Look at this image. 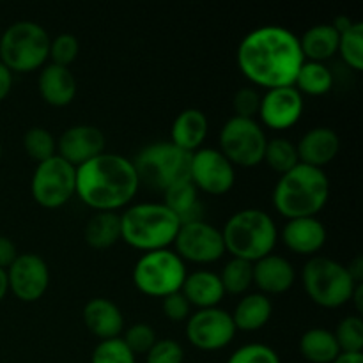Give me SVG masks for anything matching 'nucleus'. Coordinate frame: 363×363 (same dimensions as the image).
Returning <instances> with one entry per match:
<instances>
[{"label":"nucleus","mask_w":363,"mask_h":363,"mask_svg":"<svg viewBox=\"0 0 363 363\" xmlns=\"http://www.w3.org/2000/svg\"><path fill=\"white\" fill-rule=\"evenodd\" d=\"M347 273L353 279L354 284H362L363 282V259L362 255H357L350 261V264H346Z\"/></svg>","instance_id":"a18cd8bd"},{"label":"nucleus","mask_w":363,"mask_h":363,"mask_svg":"<svg viewBox=\"0 0 363 363\" xmlns=\"http://www.w3.org/2000/svg\"><path fill=\"white\" fill-rule=\"evenodd\" d=\"M48 30L30 20L11 23L0 34V62L11 73H32L41 69L50 59Z\"/></svg>","instance_id":"423d86ee"},{"label":"nucleus","mask_w":363,"mask_h":363,"mask_svg":"<svg viewBox=\"0 0 363 363\" xmlns=\"http://www.w3.org/2000/svg\"><path fill=\"white\" fill-rule=\"evenodd\" d=\"M305 108V99L296 89L279 87L269 89L261 94V106H259V119L261 126L273 131H286L298 124Z\"/></svg>","instance_id":"dca6fc26"},{"label":"nucleus","mask_w":363,"mask_h":363,"mask_svg":"<svg viewBox=\"0 0 363 363\" xmlns=\"http://www.w3.org/2000/svg\"><path fill=\"white\" fill-rule=\"evenodd\" d=\"M106 137L94 124H74L57 138V156L77 169L105 152Z\"/></svg>","instance_id":"f3484780"},{"label":"nucleus","mask_w":363,"mask_h":363,"mask_svg":"<svg viewBox=\"0 0 363 363\" xmlns=\"http://www.w3.org/2000/svg\"><path fill=\"white\" fill-rule=\"evenodd\" d=\"M333 363H363V353H340Z\"/></svg>","instance_id":"09e8293b"},{"label":"nucleus","mask_w":363,"mask_h":363,"mask_svg":"<svg viewBox=\"0 0 363 363\" xmlns=\"http://www.w3.org/2000/svg\"><path fill=\"white\" fill-rule=\"evenodd\" d=\"M23 149L28 158L41 163L57 155V138L46 128L32 126L23 135Z\"/></svg>","instance_id":"473e14b6"},{"label":"nucleus","mask_w":363,"mask_h":363,"mask_svg":"<svg viewBox=\"0 0 363 363\" xmlns=\"http://www.w3.org/2000/svg\"><path fill=\"white\" fill-rule=\"evenodd\" d=\"M227 363H282L279 353L268 344L250 342L238 347Z\"/></svg>","instance_id":"e433bc0d"},{"label":"nucleus","mask_w":363,"mask_h":363,"mask_svg":"<svg viewBox=\"0 0 363 363\" xmlns=\"http://www.w3.org/2000/svg\"><path fill=\"white\" fill-rule=\"evenodd\" d=\"M344 62L353 71L363 69V23L362 21H353L350 28L340 32L339 50Z\"/></svg>","instance_id":"72a5a7b5"},{"label":"nucleus","mask_w":363,"mask_h":363,"mask_svg":"<svg viewBox=\"0 0 363 363\" xmlns=\"http://www.w3.org/2000/svg\"><path fill=\"white\" fill-rule=\"evenodd\" d=\"M84 325L99 340L117 339L124 332V315L108 298H91L82 312Z\"/></svg>","instance_id":"412c9836"},{"label":"nucleus","mask_w":363,"mask_h":363,"mask_svg":"<svg viewBox=\"0 0 363 363\" xmlns=\"http://www.w3.org/2000/svg\"><path fill=\"white\" fill-rule=\"evenodd\" d=\"M301 284L307 296L323 308H339L350 303L357 286L346 264L326 255L308 257L301 268Z\"/></svg>","instance_id":"6e6552de"},{"label":"nucleus","mask_w":363,"mask_h":363,"mask_svg":"<svg viewBox=\"0 0 363 363\" xmlns=\"http://www.w3.org/2000/svg\"><path fill=\"white\" fill-rule=\"evenodd\" d=\"M91 363H137V357L128 350L121 337L99 340L92 350Z\"/></svg>","instance_id":"c9c22d12"},{"label":"nucleus","mask_w":363,"mask_h":363,"mask_svg":"<svg viewBox=\"0 0 363 363\" xmlns=\"http://www.w3.org/2000/svg\"><path fill=\"white\" fill-rule=\"evenodd\" d=\"M0 156H2V144H0Z\"/></svg>","instance_id":"3c124183"},{"label":"nucleus","mask_w":363,"mask_h":363,"mask_svg":"<svg viewBox=\"0 0 363 363\" xmlns=\"http://www.w3.org/2000/svg\"><path fill=\"white\" fill-rule=\"evenodd\" d=\"M279 238L293 254L314 257L326 245L328 233L318 216H303L287 220L279 233Z\"/></svg>","instance_id":"a211bd4d"},{"label":"nucleus","mask_w":363,"mask_h":363,"mask_svg":"<svg viewBox=\"0 0 363 363\" xmlns=\"http://www.w3.org/2000/svg\"><path fill=\"white\" fill-rule=\"evenodd\" d=\"M9 291L23 303L41 300L50 286V268L38 254H18L13 264L6 269Z\"/></svg>","instance_id":"2eb2a0df"},{"label":"nucleus","mask_w":363,"mask_h":363,"mask_svg":"<svg viewBox=\"0 0 363 363\" xmlns=\"http://www.w3.org/2000/svg\"><path fill=\"white\" fill-rule=\"evenodd\" d=\"M184 350L177 340L158 339L145 353V363H183Z\"/></svg>","instance_id":"ea45409f"},{"label":"nucleus","mask_w":363,"mask_h":363,"mask_svg":"<svg viewBox=\"0 0 363 363\" xmlns=\"http://www.w3.org/2000/svg\"><path fill=\"white\" fill-rule=\"evenodd\" d=\"M11 89H13V73L9 71V67L0 62V101L9 96Z\"/></svg>","instance_id":"c03bdc74"},{"label":"nucleus","mask_w":363,"mask_h":363,"mask_svg":"<svg viewBox=\"0 0 363 363\" xmlns=\"http://www.w3.org/2000/svg\"><path fill=\"white\" fill-rule=\"evenodd\" d=\"M121 240L142 254L172 247L181 223L163 202H137L124 208Z\"/></svg>","instance_id":"20e7f679"},{"label":"nucleus","mask_w":363,"mask_h":363,"mask_svg":"<svg viewBox=\"0 0 363 363\" xmlns=\"http://www.w3.org/2000/svg\"><path fill=\"white\" fill-rule=\"evenodd\" d=\"M220 230L225 252L248 262L273 254L279 241V227L275 220L269 213L259 208H245L233 213Z\"/></svg>","instance_id":"39448f33"},{"label":"nucleus","mask_w":363,"mask_h":363,"mask_svg":"<svg viewBox=\"0 0 363 363\" xmlns=\"http://www.w3.org/2000/svg\"><path fill=\"white\" fill-rule=\"evenodd\" d=\"M266 144L268 137L261 123L245 117H229L218 135L220 152L234 167H245V169L262 163Z\"/></svg>","instance_id":"9d476101"},{"label":"nucleus","mask_w":363,"mask_h":363,"mask_svg":"<svg viewBox=\"0 0 363 363\" xmlns=\"http://www.w3.org/2000/svg\"><path fill=\"white\" fill-rule=\"evenodd\" d=\"M172 245L174 252L184 262L211 264L225 255L222 230L206 220L183 223Z\"/></svg>","instance_id":"f8f14e48"},{"label":"nucleus","mask_w":363,"mask_h":363,"mask_svg":"<svg viewBox=\"0 0 363 363\" xmlns=\"http://www.w3.org/2000/svg\"><path fill=\"white\" fill-rule=\"evenodd\" d=\"M333 335L340 353H363V321L358 314L340 319Z\"/></svg>","instance_id":"f704fd0d"},{"label":"nucleus","mask_w":363,"mask_h":363,"mask_svg":"<svg viewBox=\"0 0 363 363\" xmlns=\"http://www.w3.org/2000/svg\"><path fill=\"white\" fill-rule=\"evenodd\" d=\"M140 188L137 170L130 158L117 152H101L77 167V195L85 206L98 211L128 208Z\"/></svg>","instance_id":"f03ea898"},{"label":"nucleus","mask_w":363,"mask_h":363,"mask_svg":"<svg viewBox=\"0 0 363 363\" xmlns=\"http://www.w3.org/2000/svg\"><path fill=\"white\" fill-rule=\"evenodd\" d=\"M330 199V179L323 169L298 163L282 174L272 194L273 208L284 218L318 216Z\"/></svg>","instance_id":"7ed1b4c3"},{"label":"nucleus","mask_w":363,"mask_h":363,"mask_svg":"<svg viewBox=\"0 0 363 363\" xmlns=\"http://www.w3.org/2000/svg\"><path fill=\"white\" fill-rule=\"evenodd\" d=\"M190 181L199 191L225 195L236 183V167L216 147H201L191 152Z\"/></svg>","instance_id":"4468645a"},{"label":"nucleus","mask_w":363,"mask_h":363,"mask_svg":"<svg viewBox=\"0 0 363 363\" xmlns=\"http://www.w3.org/2000/svg\"><path fill=\"white\" fill-rule=\"evenodd\" d=\"M296 151L300 163L323 169L339 155L340 138L332 128L314 126L301 135L296 144Z\"/></svg>","instance_id":"6ab92c4d"},{"label":"nucleus","mask_w":363,"mask_h":363,"mask_svg":"<svg viewBox=\"0 0 363 363\" xmlns=\"http://www.w3.org/2000/svg\"><path fill=\"white\" fill-rule=\"evenodd\" d=\"M339 38L340 34L332 23L312 25L301 34V38H298L303 59L312 62H325L332 59L339 50Z\"/></svg>","instance_id":"bb28decb"},{"label":"nucleus","mask_w":363,"mask_h":363,"mask_svg":"<svg viewBox=\"0 0 363 363\" xmlns=\"http://www.w3.org/2000/svg\"><path fill=\"white\" fill-rule=\"evenodd\" d=\"M261 106V94L257 89L241 87L234 92L233 96V110L236 117H245V119H255Z\"/></svg>","instance_id":"a19ab883"},{"label":"nucleus","mask_w":363,"mask_h":363,"mask_svg":"<svg viewBox=\"0 0 363 363\" xmlns=\"http://www.w3.org/2000/svg\"><path fill=\"white\" fill-rule=\"evenodd\" d=\"M254 264V284L259 293L266 294H284L293 287L296 280V269L293 262L279 254H269Z\"/></svg>","instance_id":"aec40b11"},{"label":"nucleus","mask_w":363,"mask_h":363,"mask_svg":"<svg viewBox=\"0 0 363 363\" xmlns=\"http://www.w3.org/2000/svg\"><path fill=\"white\" fill-rule=\"evenodd\" d=\"M77 191V169L60 156L38 163L30 179V194L35 204L45 209L66 206Z\"/></svg>","instance_id":"9b49d317"},{"label":"nucleus","mask_w":363,"mask_h":363,"mask_svg":"<svg viewBox=\"0 0 363 363\" xmlns=\"http://www.w3.org/2000/svg\"><path fill=\"white\" fill-rule=\"evenodd\" d=\"M190 152L169 140H158L142 147L131 162L140 184L163 194L172 184L190 179Z\"/></svg>","instance_id":"0eeeda50"},{"label":"nucleus","mask_w":363,"mask_h":363,"mask_svg":"<svg viewBox=\"0 0 363 363\" xmlns=\"http://www.w3.org/2000/svg\"><path fill=\"white\" fill-rule=\"evenodd\" d=\"M236 62L250 84L269 91L291 87L305 59L293 30L282 25H262L241 39Z\"/></svg>","instance_id":"f257e3e1"},{"label":"nucleus","mask_w":363,"mask_h":363,"mask_svg":"<svg viewBox=\"0 0 363 363\" xmlns=\"http://www.w3.org/2000/svg\"><path fill=\"white\" fill-rule=\"evenodd\" d=\"M78 53H80V41L73 34L64 32V34L55 35L52 43H50V59H52V64L69 67V64L77 60Z\"/></svg>","instance_id":"58836bf2"},{"label":"nucleus","mask_w":363,"mask_h":363,"mask_svg":"<svg viewBox=\"0 0 363 363\" xmlns=\"http://www.w3.org/2000/svg\"><path fill=\"white\" fill-rule=\"evenodd\" d=\"M225 294H247L250 286L254 284V264L243 259L233 257L223 264L222 272L218 273Z\"/></svg>","instance_id":"7c9ffc66"},{"label":"nucleus","mask_w":363,"mask_h":363,"mask_svg":"<svg viewBox=\"0 0 363 363\" xmlns=\"http://www.w3.org/2000/svg\"><path fill=\"white\" fill-rule=\"evenodd\" d=\"M351 23H353V20H351L350 16H346V14H339V16H335V20L332 21L333 28H335L339 34H340V32L346 30V28H350Z\"/></svg>","instance_id":"de8ad7c7"},{"label":"nucleus","mask_w":363,"mask_h":363,"mask_svg":"<svg viewBox=\"0 0 363 363\" xmlns=\"http://www.w3.org/2000/svg\"><path fill=\"white\" fill-rule=\"evenodd\" d=\"M9 293V284H7V273L6 269H0V301L6 298V294Z\"/></svg>","instance_id":"8fccbe9b"},{"label":"nucleus","mask_w":363,"mask_h":363,"mask_svg":"<svg viewBox=\"0 0 363 363\" xmlns=\"http://www.w3.org/2000/svg\"><path fill=\"white\" fill-rule=\"evenodd\" d=\"M209 131V119L201 108H184L170 126V140L176 147L186 152H195L204 147Z\"/></svg>","instance_id":"5701e85b"},{"label":"nucleus","mask_w":363,"mask_h":363,"mask_svg":"<svg viewBox=\"0 0 363 363\" xmlns=\"http://www.w3.org/2000/svg\"><path fill=\"white\" fill-rule=\"evenodd\" d=\"M16 257H18L16 245L13 243L11 238L2 236V234H0V269L9 268Z\"/></svg>","instance_id":"37998d69"},{"label":"nucleus","mask_w":363,"mask_h":363,"mask_svg":"<svg viewBox=\"0 0 363 363\" xmlns=\"http://www.w3.org/2000/svg\"><path fill=\"white\" fill-rule=\"evenodd\" d=\"M162 311L165 314V318H169L170 321H186L191 314V305L188 303L186 298L183 296L181 291L177 293L169 294V296L162 298Z\"/></svg>","instance_id":"79ce46f5"},{"label":"nucleus","mask_w":363,"mask_h":363,"mask_svg":"<svg viewBox=\"0 0 363 363\" xmlns=\"http://www.w3.org/2000/svg\"><path fill=\"white\" fill-rule=\"evenodd\" d=\"M186 262L170 248L145 252L133 266L135 287L151 298H165L177 293L186 279Z\"/></svg>","instance_id":"1a4fd4ad"},{"label":"nucleus","mask_w":363,"mask_h":363,"mask_svg":"<svg viewBox=\"0 0 363 363\" xmlns=\"http://www.w3.org/2000/svg\"><path fill=\"white\" fill-rule=\"evenodd\" d=\"M351 303L354 305V311L360 314L363 312V282L362 284H357L353 289V294H351Z\"/></svg>","instance_id":"49530a36"},{"label":"nucleus","mask_w":363,"mask_h":363,"mask_svg":"<svg viewBox=\"0 0 363 363\" xmlns=\"http://www.w3.org/2000/svg\"><path fill=\"white\" fill-rule=\"evenodd\" d=\"M163 204L176 215L179 223H190L204 220V206L201 201V191L194 186L190 179L172 184L163 191Z\"/></svg>","instance_id":"393cba45"},{"label":"nucleus","mask_w":363,"mask_h":363,"mask_svg":"<svg viewBox=\"0 0 363 363\" xmlns=\"http://www.w3.org/2000/svg\"><path fill=\"white\" fill-rule=\"evenodd\" d=\"M293 87L301 96H325L333 89V73L325 62L305 60L294 78Z\"/></svg>","instance_id":"c756f323"},{"label":"nucleus","mask_w":363,"mask_h":363,"mask_svg":"<svg viewBox=\"0 0 363 363\" xmlns=\"http://www.w3.org/2000/svg\"><path fill=\"white\" fill-rule=\"evenodd\" d=\"M262 162H266V165H268L273 172L279 174V176L289 172L291 169H294V167L300 163L296 144L286 137L269 138L268 144H266L264 160H262Z\"/></svg>","instance_id":"2f4dec72"},{"label":"nucleus","mask_w":363,"mask_h":363,"mask_svg":"<svg viewBox=\"0 0 363 363\" xmlns=\"http://www.w3.org/2000/svg\"><path fill=\"white\" fill-rule=\"evenodd\" d=\"M236 333L238 330L230 312L220 307L199 308L191 312L184 328L188 342L201 351L223 350L233 342Z\"/></svg>","instance_id":"ddd939ff"},{"label":"nucleus","mask_w":363,"mask_h":363,"mask_svg":"<svg viewBox=\"0 0 363 363\" xmlns=\"http://www.w3.org/2000/svg\"><path fill=\"white\" fill-rule=\"evenodd\" d=\"M124 344L128 346V350L137 357V354H145L152 347V344L158 340L156 337L155 328L147 323H135L130 328L124 330L123 337Z\"/></svg>","instance_id":"4c0bfd02"},{"label":"nucleus","mask_w":363,"mask_h":363,"mask_svg":"<svg viewBox=\"0 0 363 363\" xmlns=\"http://www.w3.org/2000/svg\"><path fill=\"white\" fill-rule=\"evenodd\" d=\"M273 314V303L269 296L262 293H247L240 298L233 315L234 326L238 332H257L264 328Z\"/></svg>","instance_id":"a878e982"},{"label":"nucleus","mask_w":363,"mask_h":363,"mask_svg":"<svg viewBox=\"0 0 363 363\" xmlns=\"http://www.w3.org/2000/svg\"><path fill=\"white\" fill-rule=\"evenodd\" d=\"M84 238L87 245L96 250H105L121 241L119 213L98 211L89 218Z\"/></svg>","instance_id":"c85d7f7f"},{"label":"nucleus","mask_w":363,"mask_h":363,"mask_svg":"<svg viewBox=\"0 0 363 363\" xmlns=\"http://www.w3.org/2000/svg\"><path fill=\"white\" fill-rule=\"evenodd\" d=\"M181 293L186 298L191 307L199 308H213L218 307L225 298L222 280L218 273L209 272V269H197L194 273H188L184 279Z\"/></svg>","instance_id":"b1692460"},{"label":"nucleus","mask_w":363,"mask_h":363,"mask_svg":"<svg viewBox=\"0 0 363 363\" xmlns=\"http://www.w3.org/2000/svg\"><path fill=\"white\" fill-rule=\"evenodd\" d=\"M298 347L301 357L311 363H333L340 354V347L332 330L321 326H314L303 332Z\"/></svg>","instance_id":"cd10ccee"},{"label":"nucleus","mask_w":363,"mask_h":363,"mask_svg":"<svg viewBox=\"0 0 363 363\" xmlns=\"http://www.w3.org/2000/svg\"><path fill=\"white\" fill-rule=\"evenodd\" d=\"M38 91L50 106H67L74 99L78 91L77 78L69 67L59 64H45L39 71Z\"/></svg>","instance_id":"4be33fe9"}]
</instances>
